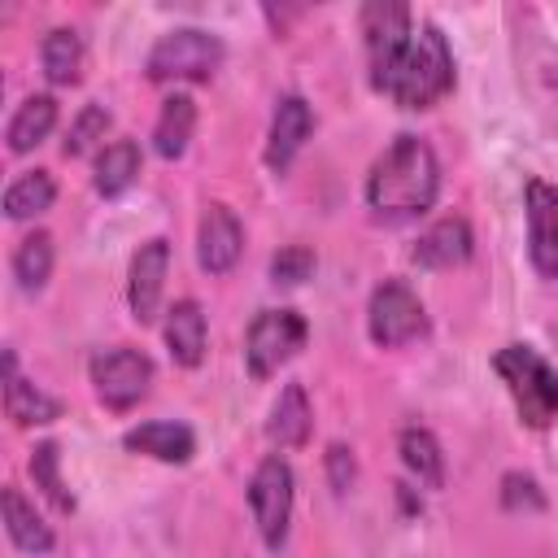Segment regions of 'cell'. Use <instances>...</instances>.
Returning a JSON list of instances; mask_svg holds the SVG:
<instances>
[{
  "label": "cell",
  "mask_w": 558,
  "mask_h": 558,
  "mask_svg": "<svg viewBox=\"0 0 558 558\" xmlns=\"http://www.w3.org/2000/svg\"><path fill=\"white\" fill-rule=\"evenodd\" d=\"M327 480L336 493H349L353 480H357V462H353V449L349 445H331L327 449Z\"/></svg>",
  "instance_id": "obj_31"
},
{
  "label": "cell",
  "mask_w": 558,
  "mask_h": 558,
  "mask_svg": "<svg viewBox=\"0 0 558 558\" xmlns=\"http://www.w3.org/2000/svg\"><path fill=\"white\" fill-rule=\"evenodd\" d=\"M227 48L214 31H201V26H174L166 31L148 57H144V74L153 83H209L222 65Z\"/></svg>",
  "instance_id": "obj_4"
},
{
  "label": "cell",
  "mask_w": 558,
  "mask_h": 558,
  "mask_svg": "<svg viewBox=\"0 0 558 558\" xmlns=\"http://www.w3.org/2000/svg\"><path fill=\"white\" fill-rule=\"evenodd\" d=\"M314 432V410H310V397L301 384H283L275 405H270V418H266V440L275 449H301Z\"/></svg>",
  "instance_id": "obj_16"
},
{
  "label": "cell",
  "mask_w": 558,
  "mask_h": 558,
  "mask_svg": "<svg viewBox=\"0 0 558 558\" xmlns=\"http://www.w3.org/2000/svg\"><path fill=\"white\" fill-rule=\"evenodd\" d=\"M122 445L131 453H144V458H157V462H170V466H183L192 462L196 453V432L179 418H148L140 427H131L122 436Z\"/></svg>",
  "instance_id": "obj_15"
},
{
  "label": "cell",
  "mask_w": 558,
  "mask_h": 558,
  "mask_svg": "<svg viewBox=\"0 0 558 558\" xmlns=\"http://www.w3.org/2000/svg\"><path fill=\"white\" fill-rule=\"evenodd\" d=\"M292 506H296V475L288 466V458L266 453L248 480V510L253 523L266 541V549H283L288 545V527H292Z\"/></svg>",
  "instance_id": "obj_6"
},
{
  "label": "cell",
  "mask_w": 558,
  "mask_h": 558,
  "mask_svg": "<svg viewBox=\"0 0 558 558\" xmlns=\"http://www.w3.org/2000/svg\"><path fill=\"white\" fill-rule=\"evenodd\" d=\"M140 166H144V153L135 140H109L100 153H96V166H92V187L100 196H122L135 179H140Z\"/></svg>",
  "instance_id": "obj_22"
},
{
  "label": "cell",
  "mask_w": 558,
  "mask_h": 558,
  "mask_svg": "<svg viewBox=\"0 0 558 558\" xmlns=\"http://www.w3.org/2000/svg\"><path fill=\"white\" fill-rule=\"evenodd\" d=\"M87 375H92V392L105 410L113 414H126L135 410L148 392H153V379H157V366L144 349H131V344H113V349H100L92 353L87 362Z\"/></svg>",
  "instance_id": "obj_5"
},
{
  "label": "cell",
  "mask_w": 558,
  "mask_h": 558,
  "mask_svg": "<svg viewBox=\"0 0 558 558\" xmlns=\"http://www.w3.org/2000/svg\"><path fill=\"white\" fill-rule=\"evenodd\" d=\"M57 201V179L48 170H22L9 187H4V214L13 222H26V218H39L48 214Z\"/></svg>",
  "instance_id": "obj_25"
},
{
  "label": "cell",
  "mask_w": 558,
  "mask_h": 558,
  "mask_svg": "<svg viewBox=\"0 0 558 558\" xmlns=\"http://www.w3.org/2000/svg\"><path fill=\"white\" fill-rule=\"evenodd\" d=\"M166 349L179 366H201L205 357V310L196 296H179L166 310Z\"/></svg>",
  "instance_id": "obj_18"
},
{
  "label": "cell",
  "mask_w": 558,
  "mask_h": 558,
  "mask_svg": "<svg viewBox=\"0 0 558 558\" xmlns=\"http://www.w3.org/2000/svg\"><path fill=\"white\" fill-rule=\"evenodd\" d=\"M52 126H57V96H48V92H31V96L13 109L9 126H4L9 153H31L35 144H44V140L52 135Z\"/></svg>",
  "instance_id": "obj_20"
},
{
  "label": "cell",
  "mask_w": 558,
  "mask_h": 558,
  "mask_svg": "<svg viewBox=\"0 0 558 558\" xmlns=\"http://www.w3.org/2000/svg\"><path fill=\"white\" fill-rule=\"evenodd\" d=\"M375 92H384L401 109H432L453 87V52L436 22H418L401 52L388 61L379 78H371Z\"/></svg>",
  "instance_id": "obj_2"
},
{
  "label": "cell",
  "mask_w": 558,
  "mask_h": 558,
  "mask_svg": "<svg viewBox=\"0 0 558 558\" xmlns=\"http://www.w3.org/2000/svg\"><path fill=\"white\" fill-rule=\"evenodd\" d=\"M366 205L375 218L384 222H405L418 218L436 205L440 196V161L436 148L423 135H397L366 170V187H362Z\"/></svg>",
  "instance_id": "obj_1"
},
{
  "label": "cell",
  "mask_w": 558,
  "mask_h": 558,
  "mask_svg": "<svg viewBox=\"0 0 558 558\" xmlns=\"http://www.w3.org/2000/svg\"><path fill=\"white\" fill-rule=\"evenodd\" d=\"M0 501H4V532H9V541L22 549V554H52V545H57V536H52V527L44 523V514L22 497V488L17 484H9L4 493H0Z\"/></svg>",
  "instance_id": "obj_19"
},
{
  "label": "cell",
  "mask_w": 558,
  "mask_h": 558,
  "mask_svg": "<svg viewBox=\"0 0 558 558\" xmlns=\"http://www.w3.org/2000/svg\"><path fill=\"white\" fill-rule=\"evenodd\" d=\"M314 131V109L305 96H279L275 113H270V131H266V166L275 174H288L292 157L305 148Z\"/></svg>",
  "instance_id": "obj_12"
},
{
  "label": "cell",
  "mask_w": 558,
  "mask_h": 558,
  "mask_svg": "<svg viewBox=\"0 0 558 558\" xmlns=\"http://www.w3.org/2000/svg\"><path fill=\"white\" fill-rule=\"evenodd\" d=\"M314 275V248L305 244H283L275 257H270V283H283V288H296Z\"/></svg>",
  "instance_id": "obj_29"
},
{
  "label": "cell",
  "mask_w": 558,
  "mask_h": 558,
  "mask_svg": "<svg viewBox=\"0 0 558 558\" xmlns=\"http://www.w3.org/2000/svg\"><path fill=\"white\" fill-rule=\"evenodd\" d=\"M305 336H310V323L292 305L262 310L244 331V366H248V375L253 379H270L279 366H288L305 349Z\"/></svg>",
  "instance_id": "obj_7"
},
{
  "label": "cell",
  "mask_w": 558,
  "mask_h": 558,
  "mask_svg": "<svg viewBox=\"0 0 558 558\" xmlns=\"http://www.w3.org/2000/svg\"><path fill=\"white\" fill-rule=\"evenodd\" d=\"M244 248V227L227 205H205L201 222H196V262L209 275H227L240 262Z\"/></svg>",
  "instance_id": "obj_13"
},
{
  "label": "cell",
  "mask_w": 558,
  "mask_h": 558,
  "mask_svg": "<svg viewBox=\"0 0 558 558\" xmlns=\"http://www.w3.org/2000/svg\"><path fill=\"white\" fill-rule=\"evenodd\" d=\"M414 22L410 9L397 0H375L362 9V35H366V61H371V78H379L388 70V61L401 52V44L410 39Z\"/></svg>",
  "instance_id": "obj_11"
},
{
  "label": "cell",
  "mask_w": 558,
  "mask_h": 558,
  "mask_svg": "<svg viewBox=\"0 0 558 558\" xmlns=\"http://www.w3.org/2000/svg\"><path fill=\"white\" fill-rule=\"evenodd\" d=\"M113 126V113L100 105V100H87L78 113H74V122H70V131H65V144H61V153L65 157H83L87 148H96L100 140H105V131ZM105 148V144H100Z\"/></svg>",
  "instance_id": "obj_28"
},
{
  "label": "cell",
  "mask_w": 558,
  "mask_h": 558,
  "mask_svg": "<svg viewBox=\"0 0 558 558\" xmlns=\"http://www.w3.org/2000/svg\"><path fill=\"white\" fill-rule=\"evenodd\" d=\"M366 331L379 349H401L410 340H423L432 331V318H427V305L418 301V292L405 279H384L371 292Z\"/></svg>",
  "instance_id": "obj_8"
},
{
  "label": "cell",
  "mask_w": 558,
  "mask_h": 558,
  "mask_svg": "<svg viewBox=\"0 0 558 558\" xmlns=\"http://www.w3.org/2000/svg\"><path fill=\"white\" fill-rule=\"evenodd\" d=\"M4 414H9L17 427H39V423L61 418V401L48 397L39 384L22 379L13 353H4Z\"/></svg>",
  "instance_id": "obj_17"
},
{
  "label": "cell",
  "mask_w": 558,
  "mask_h": 558,
  "mask_svg": "<svg viewBox=\"0 0 558 558\" xmlns=\"http://www.w3.org/2000/svg\"><path fill=\"white\" fill-rule=\"evenodd\" d=\"M475 253V235H471V222L462 214H449V218H436L410 248V262L423 266V270H449V266H462L466 257Z\"/></svg>",
  "instance_id": "obj_14"
},
{
  "label": "cell",
  "mask_w": 558,
  "mask_h": 558,
  "mask_svg": "<svg viewBox=\"0 0 558 558\" xmlns=\"http://www.w3.org/2000/svg\"><path fill=\"white\" fill-rule=\"evenodd\" d=\"M527 214V257L545 279H558V187L545 179L523 183Z\"/></svg>",
  "instance_id": "obj_9"
},
{
  "label": "cell",
  "mask_w": 558,
  "mask_h": 558,
  "mask_svg": "<svg viewBox=\"0 0 558 558\" xmlns=\"http://www.w3.org/2000/svg\"><path fill=\"white\" fill-rule=\"evenodd\" d=\"M493 371L506 384L523 427L545 432L558 423V371L532 344H501L493 353Z\"/></svg>",
  "instance_id": "obj_3"
},
{
  "label": "cell",
  "mask_w": 558,
  "mask_h": 558,
  "mask_svg": "<svg viewBox=\"0 0 558 558\" xmlns=\"http://www.w3.org/2000/svg\"><path fill=\"white\" fill-rule=\"evenodd\" d=\"M26 471H31L35 488H39L61 514L74 510V493H70L65 480H61V445H57V440H39V445L31 449V458H26Z\"/></svg>",
  "instance_id": "obj_27"
},
{
  "label": "cell",
  "mask_w": 558,
  "mask_h": 558,
  "mask_svg": "<svg viewBox=\"0 0 558 558\" xmlns=\"http://www.w3.org/2000/svg\"><path fill=\"white\" fill-rule=\"evenodd\" d=\"M166 270H170V240L153 235L131 253V270H126V305L135 323H153L161 310V288H166Z\"/></svg>",
  "instance_id": "obj_10"
},
{
  "label": "cell",
  "mask_w": 558,
  "mask_h": 558,
  "mask_svg": "<svg viewBox=\"0 0 558 558\" xmlns=\"http://www.w3.org/2000/svg\"><path fill=\"white\" fill-rule=\"evenodd\" d=\"M39 61H44V78L52 87H70L83 78V39L74 26H52L44 35V48H39Z\"/></svg>",
  "instance_id": "obj_24"
},
{
  "label": "cell",
  "mask_w": 558,
  "mask_h": 558,
  "mask_svg": "<svg viewBox=\"0 0 558 558\" xmlns=\"http://www.w3.org/2000/svg\"><path fill=\"white\" fill-rule=\"evenodd\" d=\"M192 131H196V100L187 92H170L161 100V113H157V126H153L157 157H166V161L183 157L187 144H192Z\"/></svg>",
  "instance_id": "obj_21"
},
{
  "label": "cell",
  "mask_w": 558,
  "mask_h": 558,
  "mask_svg": "<svg viewBox=\"0 0 558 558\" xmlns=\"http://www.w3.org/2000/svg\"><path fill=\"white\" fill-rule=\"evenodd\" d=\"M501 501H506V510H541L545 506L536 480L532 475H519V471L501 475Z\"/></svg>",
  "instance_id": "obj_30"
},
{
  "label": "cell",
  "mask_w": 558,
  "mask_h": 558,
  "mask_svg": "<svg viewBox=\"0 0 558 558\" xmlns=\"http://www.w3.org/2000/svg\"><path fill=\"white\" fill-rule=\"evenodd\" d=\"M52 235L48 231H31V235H22L17 240V248H13V279H17V288L22 292H39L44 283H48V275H52Z\"/></svg>",
  "instance_id": "obj_26"
},
{
  "label": "cell",
  "mask_w": 558,
  "mask_h": 558,
  "mask_svg": "<svg viewBox=\"0 0 558 558\" xmlns=\"http://www.w3.org/2000/svg\"><path fill=\"white\" fill-rule=\"evenodd\" d=\"M397 453H401L405 471H410L423 488H445V453H440V440H436L427 427H401Z\"/></svg>",
  "instance_id": "obj_23"
}]
</instances>
